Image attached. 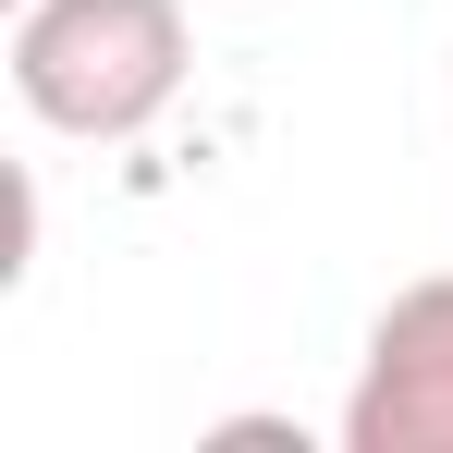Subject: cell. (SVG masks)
<instances>
[{
	"mask_svg": "<svg viewBox=\"0 0 453 453\" xmlns=\"http://www.w3.org/2000/svg\"><path fill=\"white\" fill-rule=\"evenodd\" d=\"M184 62H196L184 0H25L12 12V98L86 148L148 135L184 98Z\"/></svg>",
	"mask_w": 453,
	"mask_h": 453,
	"instance_id": "6da1fadb",
	"label": "cell"
},
{
	"mask_svg": "<svg viewBox=\"0 0 453 453\" xmlns=\"http://www.w3.org/2000/svg\"><path fill=\"white\" fill-rule=\"evenodd\" d=\"M343 453H453V270L404 282L368 319V356L343 392Z\"/></svg>",
	"mask_w": 453,
	"mask_h": 453,
	"instance_id": "7a4b0ae2",
	"label": "cell"
},
{
	"mask_svg": "<svg viewBox=\"0 0 453 453\" xmlns=\"http://www.w3.org/2000/svg\"><path fill=\"white\" fill-rule=\"evenodd\" d=\"M12 12H25V0H12Z\"/></svg>",
	"mask_w": 453,
	"mask_h": 453,
	"instance_id": "3957f363",
	"label": "cell"
}]
</instances>
